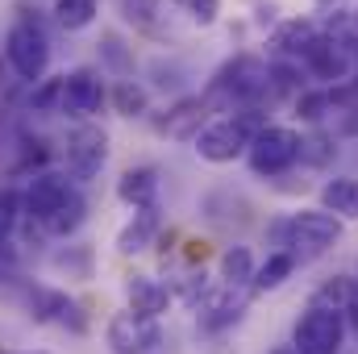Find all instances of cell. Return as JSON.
<instances>
[{
    "label": "cell",
    "instance_id": "cell-1",
    "mask_svg": "<svg viewBox=\"0 0 358 354\" xmlns=\"http://www.w3.org/2000/svg\"><path fill=\"white\" fill-rule=\"evenodd\" d=\"M267 129V113L263 104H246V108H234L229 117H217L208 121L192 142H196V155L204 163H234L246 155V146Z\"/></svg>",
    "mask_w": 358,
    "mask_h": 354
},
{
    "label": "cell",
    "instance_id": "cell-2",
    "mask_svg": "<svg viewBox=\"0 0 358 354\" xmlns=\"http://www.w3.org/2000/svg\"><path fill=\"white\" fill-rule=\"evenodd\" d=\"M208 100H225L229 113H234V108H246V104H263V100H271L267 63H263L259 55H234V59L213 76Z\"/></svg>",
    "mask_w": 358,
    "mask_h": 354
},
{
    "label": "cell",
    "instance_id": "cell-3",
    "mask_svg": "<svg viewBox=\"0 0 358 354\" xmlns=\"http://www.w3.org/2000/svg\"><path fill=\"white\" fill-rule=\"evenodd\" d=\"M4 59L25 84H42L46 67H50V38H46V29L38 21H29V17H17L8 25V34H4Z\"/></svg>",
    "mask_w": 358,
    "mask_h": 354
},
{
    "label": "cell",
    "instance_id": "cell-4",
    "mask_svg": "<svg viewBox=\"0 0 358 354\" xmlns=\"http://www.w3.org/2000/svg\"><path fill=\"white\" fill-rule=\"evenodd\" d=\"M342 238V221L325 208H300L292 213V238H287V255L296 263H313L321 259L329 246H338Z\"/></svg>",
    "mask_w": 358,
    "mask_h": 354
},
{
    "label": "cell",
    "instance_id": "cell-5",
    "mask_svg": "<svg viewBox=\"0 0 358 354\" xmlns=\"http://www.w3.org/2000/svg\"><path fill=\"white\" fill-rule=\"evenodd\" d=\"M17 300H21L25 317L38 321V325H63V330H71V334H84V330H88L84 309H80L67 292H59V288H46V283H29V279H25V288H21Z\"/></svg>",
    "mask_w": 358,
    "mask_h": 354
},
{
    "label": "cell",
    "instance_id": "cell-6",
    "mask_svg": "<svg viewBox=\"0 0 358 354\" xmlns=\"http://www.w3.org/2000/svg\"><path fill=\"white\" fill-rule=\"evenodd\" d=\"M300 63H304V71L321 84V88H338V84H346L350 76H355V42L350 38H342V34H321L304 55H300Z\"/></svg>",
    "mask_w": 358,
    "mask_h": 354
},
{
    "label": "cell",
    "instance_id": "cell-7",
    "mask_svg": "<svg viewBox=\"0 0 358 354\" xmlns=\"http://www.w3.org/2000/svg\"><path fill=\"white\" fill-rule=\"evenodd\" d=\"M342 342H346V321L334 309L308 304L292 325V351L296 354H342Z\"/></svg>",
    "mask_w": 358,
    "mask_h": 354
},
{
    "label": "cell",
    "instance_id": "cell-8",
    "mask_svg": "<svg viewBox=\"0 0 358 354\" xmlns=\"http://www.w3.org/2000/svg\"><path fill=\"white\" fill-rule=\"evenodd\" d=\"M246 163L255 176H283L300 163V134L287 129V125H267L250 146H246Z\"/></svg>",
    "mask_w": 358,
    "mask_h": 354
},
{
    "label": "cell",
    "instance_id": "cell-9",
    "mask_svg": "<svg viewBox=\"0 0 358 354\" xmlns=\"http://www.w3.org/2000/svg\"><path fill=\"white\" fill-rule=\"evenodd\" d=\"M67 176L71 183H88L100 176V167L108 163V134L92 121H80L71 134H67Z\"/></svg>",
    "mask_w": 358,
    "mask_h": 354
},
{
    "label": "cell",
    "instance_id": "cell-10",
    "mask_svg": "<svg viewBox=\"0 0 358 354\" xmlns=\"http://www.w3.org/2000/svg\"><path fill=\"white\" fill-rule=\"evenodd\" d=\"M104 342H108V351L113 354H155L159 346H163V330H159V321L121 309V313L108 317Z\"/></svg>",
    "mask_w": 358,
    "mask_h": 354
},
{
    "label": "cell",
    "instance_id": "cell-11",
    "mask_svg": "<svg viewBox=\"0 0 358 354\" xmlns=\"http://www.w3.org/2000/svg\"><path fill=\"white\" fill-rule=\"evenodd\" d=\"M104 100H108V88H104L96 67H76V71L63 76V104H59V113H67L76 121H88L92 113H100Z\"/></svg>",
    "mask_w": 358,
    "mask_h": 354
},
{
    "label": "cell",
    "instance_id": "cell-12",
    "mask_svg": "<svg viewBox=\"0 0 358 354\" xmlns=\"http://www.w3.org/2000/svg\"><path fill=\"white\" fill-rule=\"evenodd\" d=\"M88 221V200H84V192H80V183H71L34 225L46 234V238H71L80 225Z\"/></svg>",
    "mask_w": 358,
    "mask_h": 354
},
{
    "label": "cell",
    "instance_id": "cell-13",
    "mask_svg": "<svg viewBox=\"0 0 358 354\" xmlns=\"http://www.w3.org/2000/svg\"><path fill=\"white\" fill-rule=\"evenodd\" d=\"M246 313V296L242 288H221V292H208L200 304H196V325L204 334H221L229 325H238Z\"/></svg>",
    "mask_w": 358,
    "mask_h": 354
},
{
    "label": "cell",
    "instance_id": "cell-14",
    "mask_svg": "<svg viewBox=\"0 0 358 354\" xmlns=\"http://www.w3.org/2000/svg\"><path fill=\"white\" fill-rule=\"evenodd\" d=\"M204 117H208V96H179L163 117H155V129L163 138H196L204 129Z\"/></svg>",
    "mask_w": 358,
    "mask_h": 354
},
{
    "label": "cell",
    "instance_id": "cell-15",
    "mask_svg": "<svg viewBox=\"0 0 358 354\" xmlns=\"http://www.w3.org/2000/svg\"><path fill=\"white\" fill-rule=\"evenodd\" d=\"M125 300H129V313H142V317L159 321V317L171 309L176 292H171L163 279H155V275H129V279H125Z\"/></svg>",
    "mask_w": 358,
    "mask_h": 354
},
{
    "label": "cell",
    "instance_id": "cell-16",
    "mask_svg": "<svg viewBox=\"0 0 358 354\" xmlns=\"http://www.w3.org/2000/svg\"><path fill=\"white\" fill-rule=\"evenodd\" d=\"M317 38H321V29H317L313 17H287V21H279L271 29V50L279 59H300Z\"/></svg>",
    "mask_w": 358,
    "mask_h": 354
},
{
    "label": "cell",
    "instance_id": "cell-17",
    "mask_svg": "<svg viewBox=\"0 0 358 354\" xmlns=\"http://www.w3.org/2000/svg\"><path fill=\"white\" fill-rule=\"evenodd\" d=\"M159 229H163V217H159V204H146V208H134V217H129V225L117 234V250L121 255H142L146 246H155V238H159Z\"/></svg>",
    "mask_w": 358,
    "mask_h": 354
},
{
    "label": "cell",
    "instance_id": "cell-18",
    "mask_svg": "<svg viewBox=\"0 0 358 354\" xmlns=\"http://www.w3.org/2000/svg\"><path fill=\"white\" fill-rule=\"evenodd\" d=\"M159 187H163L159 167H129V171H121V179H117V196H121L129 208L159 204Z\"/></svg>",
    "mask_w": 358,
    "mask_h": 354
},
{
    "label": "cell",
    "instance_id": "cell-19",
    "mask_svg": "<svg viewBox=\"0 0 358 354\" xmlns=\"http://www.w3.org/2000/svg\"><path fill=\"white\" fill-rule=\"evenodd\" d=\"M321 208L338 221H358V179H329L321 187Z\"/></svg>",
    "mask_w": 358,
    "mask_h": 354
},
{
    "label": "cell",
    "instance_id": "cell-20",
    "mask_svg": "<svg viewBox=\"0 0 358 354\" xmlns=\"http://www.w3.org/2000/svg\"><path fill=\"white\" fill-rule=\"evenodd\" d=\"M334 159H338V142H334V134H325L321 125H313L308 134H300V163H304V167L325 171V167H334Z\"/></svg>",
    "mask_w": 358,
    "mask_h": 354
},
{
    "label": "cell",
    "instance_id": "cell-21",
    "mask_svg": "<svg viewBox=\"0 0 358 354\" xmlns=\"http://www.w3.org/2000/svg\"><path fill=\"white\" fill-rule=\"evenodd\" d=\"M296 259L287 255V250H271L263 263L255 267V279H250V292H275V288H283L287 279H292V271H296Z\"/></svg>",
    "mask_w": 358,
    "mask_h": 354
},
{
    "label": "cell",
    "instance_id": "cell-22",
    "mask_svg": "<svg viewBox=\"0 0 358 354\" xmlns=\"http://www.w3.org/2000/svg\"><path fill=\"white\" fill-rule=\"evenodd\" d=\"M108 100H113V108L121 117H146L150 113V92L142 88L138 80H117L113 92H108Z\"/></svg>",
    "mask_w": 358,
    "mask_h": 354
},
{
    "label": "cell",
    "instance_id": "cell-23",
    "mask_svg": "<svg viewBox=\"0 0 358 354\" xmlns=\"http://www.w3.org/2000/svg\"><path fill=\"white\" fill-rule=\"evenodd\" d=\"M250 279H255V255H250V246H229L221 255V283L225 288H250Z\"/></svg>",
    "mask_w": 358,
    "mask_h": 354
},
{
    "label": "cell",
    "instance_id": "cell-24",
    "mask_svg": "<svg viewBox=\"0 0 358 354\" xmlns=\"http://www.w3.org/2000/svg\"><path fill=\"white\" fill-rule=\"evenodd\" d=\"M267 88L271 100H296L304 92V80H300V67L292 59H279V63H267Z\"/></svg>",
    "mask_w": 358,
    "mask_h": 354
},
{
    "label": "cell",
    "instance_id": "cell-25",
    "mask_svg": "<svg viewBox=\"0 0 358 354\" xmlns=\"http://www.w3.org/2000/svg\"><path fill=\"white\" fill-rule=\"evenodd\" d=\"M355 292H358V279H350V275H334V279H325V283L313 292V300H308V304L342 313V309L350 304V296H355Z\"/></svg>",
    "mask_w": 358,
    "mask_h": 354
},
{
    "label": "cell",
    "instance_id": "cell-26",
    "mask_svg": "<svg viewBox=\"0 0 358 354\" xmlns=\"http://www.w3.org/2000/svg\"><path fill=\"white\" fill-rule=\"evenodd\" d=\"M100 13V0H55V21L76 34V29H88Z\"/></svg>",
    "mask_w": 358,
    "mask_h": 354
},
{
    "label": "cell",
    "instance_id": "cell-27",
    "mask_svg": "<svg viewBox=\"0 0 358 354\" xmlns=\"http://www.w3.org/2000/svg\"><path fill=\"white\" fill-rule=\"evenodd\" d=\"M325 113H334V104H329V88H304L300 96H296V117H300V121L321 125Z\"/></svg>",
    "mask_w": 358,
    "mask_h": 354
},
{
    "label": "cell",
    "instance_id": "cell-28",
    "mask_svg": "<svg viewBox=\"0 0 358 354\" xmlns=\"http://www.w3.org/2000/svg\"><path fill=\"white\" fill-rule=\"evenodd\" d=\"M159 13H163V0H121V17L138 29H155Z\"/></svg>",
    "mask_w": 358,
    "mask_h": 354
},
{
    "label": "cell",
    "instance_id": "cell-29",
    "mask_svg": "<svg viewBox=\"0 0 358 354\" xmlns=\"http://www.w3.org/2000/svg\"><path fill=\"white\" fill-rule=\"evenodd\" d=\"M100 59H104V67H113L117 76H129V71H134V59L125 55V46H121L117 34H104V38H100Z\"/></svg>",
    "mask_w": 358,
    "mask_h": 354
},
{
    "label": "cell",
    "instance_id": "cell-30",
    "mask_svg": "<svg viewBox=\"0 0 358 354\" xmlns=\"http://www.w3.org/2000/svg\"><path fill=\"white\" fill-rule=\"evenodd\" d=\"M55 267H59V271H67V275H80V279H88V271H92V250H88V246H67V250H59V255H55Z\"/></svg>",
    "mask_w": 358,
    "mask_h": 354
},
{
    "label": "cell",
    "instance_id": "cell-31",
    "mask_svg": "<svg viewBox=\"0 0 358 354\" xmlns=\"http://www.w3.org/2000/svg\"><path fill=\"white\" fill-rule=\"evenodd\" d=\"M176 8L196 25H213L221 17V0H176Z\"/></svg>",
    "mask_w": 358,
    "mask_h": 354
},
{
    "label": "cell",
    "instance_id": "cell-32",
    "mask_svg": "<svg viewBox=\"0 0 358 354\" xmlns=\"http://www.w3.org/2000/svg\"><path fill=\"white\" fill-rule=\"evenodd\" d=\"M59 104H63V76L42 80V88L34 92V108H59Z\"/></svg>",
    "mask_w": 358,
    "mask_h": 354
},
{
    "label": "cell",
    "instance_id": "cell-33",
    "mask_svg": "<svg viewBox=\"0 0 358 354\" xmlns=\"http://www.w3.org/2000/svg\"><path fill=\"white\" fill-rule=\"evenodd\" d=\"M313 4H317V13H321V17H342L355 0H313Z\"/></svg>",
    "mask_w": 358,
    "mask_h": 354
},
{
    "label": "cell",
    "instance_id": "cell-34",
    "mask_svg": "<svg viewBox=\"0 0 358 354\" xmlns=\"http://www.w3.org/2000/svg\"><path fill=\"white\" fill-rule=\"evenodd\" d=\"M342 321H346V330H350V334L358 338V292L350 296V304L342 309Z\"/></svg>",
    "mask_w": 358,
    "mask_h": 354
},
{
    "label": "cell",
    "instance_id": "cell-35",
    "mask_svg": "<svg viewBox=\"0 0 358 354\" xmlns=\"http://www.w3.org/2000/svg\"><path fill=\"white\" fill-rule=\"evenodd\" d=\"M0 354H17V351H0Z\"/></svg>",
    "mask_w": 358,
    "mask_h": 354
}]
</instances>
